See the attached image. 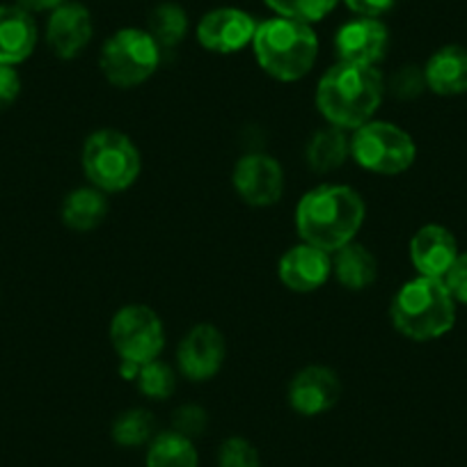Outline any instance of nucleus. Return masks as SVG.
Segmentation results:
<instances>
[{"label":"nucleus","mask_w":467,"mask_h":467,"mask_svg":"<svg viewBox=\"0 0 467 467\" xmlns=\"http://www.w3.org/2000/svg\"><path fill=\"white\" fill-rule=\"evenodd\" d=\"M341 399V380L330 367L309 365L294 376L289 385V406L303 417L332 410Z\"/></svg>","instance_id":"obj_12"},{"label":"nucleus","mask_w":467,"mask_h":467,"mask_svg":"<svg viewBox=\"0 0 467 467\" xmlns=\"http://www.w3.org/2000/svg\"><path fill=\"white\" fill-rule=\"evenodd\" d=\"M218 467H262V456L250 440L232 435L220 444Z\"/></svg>","instance_id":"obj_27"},{"label":"nucleus","mask_w":467,"mask_h":467,"mask_svg":"<svg viewBox=\"0 0 467 467\" xmlns=\"http://www.w3.org/2000/svg\"><path fill=\"white\" fill-rule=\"evenodd\" d=\"M385 94V80L376 67L337 62L317 88V108L330 127L356 131L371 122Z\"/></svg>","instance_id":"obj_2"},{"label":"nucleus","mask_w":467,"mask_h":467,"mask_svg":"<svg viewBox=\"0 0 467 467\" xmlns=\"http://www.w3.org/2000/svg\"><path fill=\"white\" fill-rule=\"evenodd\" d=\"M280 273L282 285L296 294H312V291L321 289L327 282L332 273V259L330 253L321 248H314L309 244L294 245L286 250L280 259Z\"/></svg>","instance_id":"obj_15"},{"label":"nucleus","mask_w":467,"mask_h":467,"mask_svg":"<svg viewBox=\"0 0 467 467\" xmlns=\"http://www.w3.org/2000/svg\"><path fill=\"white\" fill-rule=\"evenodd\" d=\"M224 356H227V348H224L223 332L211 323L192 326L177 348L179 369L188 380H195V383L213 379L223 369Z\"/></svg>","instance_id":"obj_10"},{"label":"nucleus","mask_w":467,"mask_h":467,"mask_svg":"<svg viewBox=\"0 0 467 467\" xmlns=\"http://www.w3.org/2000/svg\"><path fill=\"white\" fill-rule=\"evenodd\" d=\"M367 206L350 186H318L305 192L296 206V229L303 244L337 253L356 239L365 223Z\"/></svg>","instance_id":"obj_1"},{"label":"nucleus","mask_w":467,"mask_h":467,"mask_svg":"<svg viewBox=\"0 0 467 467\" xmlns=\"http://www.w3.org/2000/svg\"><path fill=\"white\" fill-rule=\"evenodd\" d=\"M458 254L453 234L442 224H424L410 241V262L424 277L442 280Z\"/></svg>","instance_id":"obj_16"},{"label":"nucleus","mask_w":467,"mask_h":467,"mask_svg":"<svg viewBox=\"0 0 467 467\" xmlns=\"http://www.w3.org/2000/svg\"><path fill=\"white\" fill-rule=\"evenodd\" d=\"M277 16L303 21V24H317L326 19L339 0H264Z\"/></svg>","instance_id":"obj_26"},{"label":"nucleus","mask_w":467,"mask_h":467,"mask_svg":"<svg viewBox=\"0 0 467 467\" xmlns=\"http://www.w3.org/2000/svg\"><path fill=\"white\" fill-rule=\"evenodd\" d=\"M94 33L92 15L80 3H62L51 12L47 24V42L62 60H74L89 44Z\"/></svg>","instance_id":"obj_14"},{"label":"nucleus","mask_w":467,"mask_h":467,"mask_svg":"<svg viewBox=\"0 0 467 467\" xmlns=\"http://www.w3.org/2000/svg\"><path fill=\"white\" fill-rule=\"evenodd\" d=\"M253 48L259 67L271 78L294 83L312 71L318 57V37L312 24L275 16L257 26Z\"/></svg>","instance_id":"obj_3"},{"label":"nucleus","mask_w":467,"mask_h":467,"mask_svg":"<svg viewBox=\"0 0 467 467\" xmlns=\"http://www.w3.org/2000/svg\"><path fill=\"white\" fill-rule=\"evenodd\" d=\"M332 273L341 286L350 291H362L369 289L379 277V262L365 245L350 241L348 245L335 253Z\"/></svg>","instance_id":"obj_19"},{"label":"nucleus","mask_w":467,"mask_h":467,"mask_svg":"<svg viewBox=\"0 0 467 467\" xmlns=\"http://www.w3.org/2000/svg\"><path fill=\"white\" fill-rule=\"evenodd\" d=\"M65 0H15V5L24 7L26 12L35 15V12H53L60 7Z\"/></svg>","instance_id":"obj_33"},{"label":"nucleus","mask_w":467,"mask_h":467,"mask_svg":"<svg viewBox=\"0 0 467 467\" xmlns=\"http://www.w3.org/2000/svg\"><path fill=\"white\" fill-rule=\"evenodd\" d=\"M350 156L360 168L392 177L412 168L417 159V145L410 133L397 124L371 119L365 127L353 131Z\"/></svg>","instance_id":"obj_7"},{"label":"nucleus","mask_w":467,"mask_h":467,"mask_svg":"<svg viewBox=\"0 0 467 467\" xmlns=\"http://www.w3.org/2000/svg\"><path fill=\"white\" fill-rule=\"evenodd\" d=\"M21 94V76L16 67L0 65V110L10 108Z\"/></svg>","instance_id":"obj_31"},{"label":"nucleus","mask_w":467,"mask_h":467,"mask_svg":"<svg viewBox=\"0 0 467 467\" xmlns=\"http://www.w3.org/2000/svg\"><path fill=\"white\" fill-rule=\"evenodd\" d=\"M209 426V415L202 406H195V403H183L174 410L172 415V431L186 435V438L195 440L200 438L202 433Z\"/></svg>","instance_id":"obj_28"},{"label":"nucleus","mask_w":467,"mask_h":467,"mask_svg":"<svg viewBox=\"0 0 467 467\" xmlns=\"http://www.w3.org/2000/svg\"><path fill=\"white\" fill-rule=\"evenodd\" d=\"M62 223L74 232H92L106 220L108 197L99 188H76L62 202Z\"/></svg>","instance_id":"obj_20"},{"label":"nucleus","mask_w":467,"mask_h":467,"mask_svg":"<svg viewBox=\"0 0 467 467\" xmlns=\"http://www.w3.org/2000/svg\"><path fill=\"white\" fill-rule=\"evenodd\" d=\"M232 182L245 204L271 206L285 192V170L273 156L248 154L236 163Z\"/></svg>","instance_id":"obj_11"},{"label":"nucleus","mask_w":467,"mask_h":467,"mask_svg":"<svg viewBox=\"0 0 467 467\" xmlns=\"http://www.w3.org/2000/svg\"><path fill=\"white\" fill-rule=\"evenodd\" d=\"M161 47L147 30L122 28L106 39L99 53V67L115 88H136L150 80L161 65Z\"/></svg>","instance_id":"obj_6"},{"label":"nucleus","mask_w":467,"mask_h":467,"mask_svg":"<svg viewBox=\"0 0 467 467\" xmlns=\"http://www.w3.org/2000/svg\"><path fill=\"white\" fill-rule=\"evenodd\" d=\"M389 89H392L394 97H399V99L420 97V94L426 89L424 69H420V67H412V65L403 67V69H399L397 74L392 76Z\"/></svg>","instance_id":"obj_29"},{"label":"nucleus","mask_w":467,"mask_h":467,"mask_svg":"<svg viewBox=\"0 0 467 467\" xmlns=\"http://www.w3.org/2000/svg\"><path fill=\"white\" fill-rule=\"evenodd\" d=\"M344 3L350 12H356L358 16H369V19H380L397 5V0H344Z\"/></svg>","instance_id":"obj_32"},{"label":"nucleus","mask_w":467,"mask_h":467,"mask_svg":"<svg viewBox=\"0 0 467 467\" xmlns=\"http://www.w3.org/2000/svg\"><path fill=\"white\" fill-rule=\"evenodd\" d=\"M136 385L147 399L165 401L177 389V376H174L170 365H165L161 360H151L147 365H140V371L136 376Z\"/></svg>","instance_id":"obj_25"},{"label":"nucleus","mask_w":467,"mask_h":467,"mask_svg":"<svg viewBox=\"0 0 467 467\" xmlns=\"http://www.w3.org/2000/svg\"><path fill=\"white\" fill-rule=\"evenodd\" d=\"M257 26V21L239 7H218L202 16L197 26V39L206 51L229 56L253 44Z\"/></svg>","instance_id":"obj_9"},{"label":"nucleus","mask_w":467,"mask_h":467,"mask_svg":"<svg viewBox=\"0 0 467 467\" xmlns=\"http://www.w3.org/2000/svg\"><path fill=\"white\" fill-rule=\"evenodd\" d=\"M37 47V24L19 5H0V65L16 67Z\"/></svg>","instance_id":"obj_17"},{"label":"nucleus","mask_w":467,"mask_h":467,"mask_svg":"<svg viewBox=\"0 0 467 467\" xmlns=\"http://www.w3.org/2000/svg\"><path fill=\"white\" fill-rule=\"evenodd\" d=\"M305 156H307V165L314 172H332V170L341 168L346 163V159L350 156V140L346 138V133L341 129H321L307 142Z\"/></svg>","instance_id":"obj_22"},{"label":"nucleus","mask_w":467,"mask_h":467,"mask_svg":"<svg viewBox=\"0 0 467 467\" xmlns=\"http://www.w3.org/2000/svg\"><path fill=\"white\" fill-rule=\"evenodd\" d=\"M110 341L122 362L147 365L159 360L165 346L163 321L147 305H127L112 317Z\"/></svg>","instance_id":"obj_8"},{"label":"nucleus","mask_w":467,"mask_h":467,"mask_svg":"<svg viewBox=\"0 0 467 467\" xmlns=\"http://www.w3.org/2000/svg\"><path fill=\"white\" fill-rule=\"evenodd\" d=\"M442 282L456 303L467 305V253L458 254L447 275L442 277Z\"/></svg>","instance_id":"obj_30"},{"label":"nucleus","mask_w":467,"mask_h":467,"mask_svg":"<svg viewBox=\"0 0 467 467\" xmlns=\"http://www.w3.org/2000/svg\"><path fill=\"white\" fill-rule=\"evenodd\" d=\"M389 33L380 19L358 16L339 28L335 37V51L339 62L376 67L388 53Z\"/></svg>","instance_id":"obj_13"},{"label":"nucleus","mask_w":467,"mask_h":467,"mask_svg":"<svg viewBox=\"0 0 467 467\" xmlns=\"http://www.w3.org/2000/svg\"><path fill=\"white\" fill-rule=\"evenodd\" d=\"M147 33L154 37L161 51H172L177 44L183 42L188 33V15L177 3H161L151 10L150 28Z\"/></svg>","instance_id":"obj_23"},{"label":"nucleus","mask_w":467,"mask_h":467,"mask_svg":"<svg viewBox=\"0 0 467 467\" xmlns=\"http://www.w3.org/2000/svg\"><path fill=\"white\" fill-rule=\"evenodd\" d=\"M112 440L119 447L136 449L142 444H150L151 438L156 435V421L154 415L145 408H131V410H124L122 415H117L112 421Z\"/></svg>","instance_id":"obj_24"},{"label":"nucleus","mask_w":467,"mask_h":467,"mask_svg":"<svg viewBox=\"0 0 467 467\" xmlns=\"http://www.w3.org/2000/svg\"><path fill=\"white\" fill-rule=\"evenodd\" d=\"M83 172L94 188L103 192H122L136 183L142 170V156L136 142L112 129L94 131L83 145Z\"/></svg>","instance_id":"obj_5"},{"label":"nucleus","mask_w":467,"mask_h":467,"mask_svg":"<svg viewBox=\"0 0 467 467\" xmlns=\"http://www.w3.org/2000/svg\"><path fill=\"white\" fill-rule=\"evenodd\" d=\"M426 88L440 97L467 92V48L458 44L438 48L424 67Z\"/></svg>","instance_id":"obj_18"},{"label":"nucleus","mask_w":467,"mask_h":467,"mask_svg":"<svg viewBox=\"0 0 467 467\" xmlns=\"http://www.w3.org/2000/svg\"><path fill=\"white\" fill-rule=\"evenodd\" d=\"M147 467H200L195 442L177 431H163L147 447Z\"/></svg>","instance_id":"obj_21"},{"label":"nucleus","mask_w":467,"mask_h":467,"mask_svg":"<svg viewBox=\"0 0 467 467\" xmlns=\"http://www.w3.org/2000/svg\"><path fill=\"white\" fill-rule=\"evenodd\" d=\"M392 326L403 337L415 341H431L447 335L456 323V300L442 280L415 277L406 282L389 307Z\"/></svg>","instance_id":"obj_4"}]
</instances>
